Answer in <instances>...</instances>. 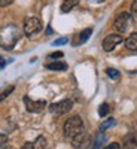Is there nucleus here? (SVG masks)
<instances>
[{"mask_svg":"<svg viewBox=\"0 0 137 149\" xmlns=\"http://www.w3.org/2000/svg\"><path fill=\"white\" fill-rule=\"evenodd\" d=\"M103 149H121V146H119V143H110V145H107Z\"/></svg>","mask_w":137,"mask_h":149,"instance_id":"obj_22","label":"nucleus"},{"mask_svg":"<svg viewBox=\"0 0 137 149\" xmlns=\"http://www.w3.org/2000/svg\"><path fill=\"white\" fill-rule=\"evenodd\" d=\"M125 46L130 51H137V31L131 33L125 39Z\"/></svg>","mask_w":137,"mask_h":149,"instance_id":"obj_9","label":"nucleus"},{"mask_svg":"<svg viewBox=\"0 0 137 149\" xmlns=\"http://www.w3.org/2000/svg\"><path fill=\"white\" fill-rule=\"evenodd\" d=\"M24 103H26V109L27 112H30V113H39V112H42L46 106V102L45 100H31V98L29 97H24Z\"/></svg>","mask_w":137,"mask_h":149,"instance_id":"obj_7","label":"nucleus"},{"mask_svg":"<svg viewBox=\"0 0 137 149\" xmlns=\"http://www.w3.org/2000/svg\"><path fill=\"white\" fill-rule=\"evenodd\" d=\"M92 143V139L90 134H86L85 131L76 134L74 137H72V146L74 149H90Z\"/></svg>","mask_w":137,"mask_h":149,"instance_id":"obj_3","label":"nucleus"},{"mask_svg":"<svg viewBox=\"0 0 137 149\" xmlns=\"http://www.w3.org/2000/svg\"><path fill=\"white\" fill-rule=\"evenodd\" d=\"M107 140V137H106V134L104 133H98V136L95 137V142H94V145H92V149H100L103 145H104V142Z\"/></svg>","mask_w":137,"mask_h":149,"instance_id":"obj_12","label":"nucleus"},{"mask_svg":"<svg viewBox=\"0 0 137 149\" xmlns=\"http://www.w3.org/2000/svg\"><path fill=\"white\" fill-rule=\"evenodd\" d=\"M73 107V102L66 98V100H61V102H57V103H52L49 106V112L52 115H64Z\"/></svg>","mask_w":137,"mask_h":149,"instance_id":"obj_5","label":"nucleus"},{"mask_svg":"<svg viewBox=\"0 0 137 149\" xmlns=\"http://www.w3.org/2000/svg\"><path fill=\"white\" fill-rule=\"evenodd\" d=\"M121 42H124V37L121 34H107L103 40V49L106 52H110V51H113Z\"/></svg>","mask_w":137,"mask_h":149,"instance_id":"obj_6","label":"nucleus"},{"mask_svg":"<svg viewBox=\"0 0 137 149\" xmlns=\"http://www.w3.org/2000/svg\"><path fill=\"white\" fill-rule=\"evenodd\" d=\"M115 124H116V121H115V119H112V118H110V119H107V121H104V122L102 124V125H100V131H102V133H104L107 128L113 127Z\"/></svg>","mask_w":137,"mask_h":149,"instance_id":"obj_16","label":"nucleus"},{"mask_svg":"<svg viewBox=\"0 0 137 149\" xmlns=\"http://www.w3.org/2000/svg\"><path fill=\"white\" fill-rule=\"evenodd\" d=\"M12 2H14V0H0V8L9 6V5H12Z\"/></svg>","mask_w":137,"mask_h":149,"instance_id":"obj_21","label":"nucleus"},{"mask_svg":"<svg viewBox=\"0 0 137 149\" xmlns=\"http://www.w3.org/2000/svg\"><path fill=\"white\" fill-rule=\"evenodd\" d=\"M110 112V106L107 104V103H103V104H100V107H98V115H100L102 118H104V116H107V113Z\"/></svg>","mask_w":137,"mask_h":149,"instance_id":"obj_15","label":"nucleus"},{"mask_svg":"<svg viewBox=\"0 0 137 149\" xmlns=\"http://www.w3.org/2000/svg\"><path fill=\"white\" fill-rule=\"evenodd\" d=\"M42 30V21L36 17H30L24 22V33L27 36H34Z\"/></svg>","mask_w":137,"mask_h":149,"instance_id":"obj_4","label":"nucleus"},{"mask_svg":"<svg viewBox=\"0 0 137 149\" xmlns=\"http://www.w3.org/2000/svg\"><path fill=\"white\" fill-rule=\"evenodd\" d=\"M113 26L118 31L121 33H125L131 26H133V17L131 14H128V12H122V14H119L113 22Z\"/></svg>","mask_w":137,"mask_h":149,"instance_id":"obj_2","label":"nucleus"},{"mask_svg":"<svg viewBox=\"0 0 137 149\" xmlns=\"http://www.w3.org/2000/svg\"><path fill=\"white\" fill-rule=\"evenodd\" d=\"M6 143H8V136L0 133V149H2V148H3Z\"/></svg>","mask_w":137,"mask_h":149,"instance_id":"obj_19","label":"nucleus"},{"mask_svg":"<svg viewBox=\"0 0 137 149\" xmlns=\"http://www.w3.org/2000/svg\"><path fill=\"white\" fill-rule=\"evenodd\" d=\"M14 90H15V85H8L6 88L0 93V102H3L6 97H9V94H12L14 93Z\"/></svg>","mask_w":137,"mask_h":149,"instance_id":"obj_14","label":"nucleus"},{"mask_svg":"<svg viewBox=\"0 0 137 149\" xmlns=\"http://www.w3.org/2000/svg\"><path fill=\"white\" fill-rule=\"evenodd\" d=\"M131 12H133V15L137 17V2H134V3L131 5Z\"/></svg>","mask_w":137,"mask_h":149,"instance_id":"obj_23","label":"nucleus"},{"mask_svg":"<svg viewBox=\"0 0 137 149\" xmlns=\"http://www.w3.org/2000/svg\"><path fill=\"white\" fill-rule=\"evenodd\" d=\"M94 2H103V0H94Z\"/></svg>","mask_w":137,"mask_h":149,"instance_id":"obj_25","label":"nucleus"},{"mask_svg":"<svg viewBox=\"0 0 137 149\" xmlns=\"http://www.w3.org/2000/svg\"><path fill=\"white\" fill-rule=\"evenodd\" d=\"M91 33H92V29H85V30L79 34V40H78V43H85L86 40L90 39Z\"/></svg>","mask_w":137,"mask_h":149,"instance_id":"obj_13","label":"nucleus"},{"mask_svg":"<svg viewBox=\"0 0 137 149\" xmlns=\"http://www.w3.org/2000/svg\"><path fill=\"white\" fill-rule=\"evenodd\" d=\"M79 0H64L63 5H61V12H64V14H67V12H70L74 6H78Z\"/></svg>","mask_w":137,"mask_h":149,"instance_id":"obj_11","label":"nucleus"},{"mask_svg":"<svg viewBox=\"0 0 137 149\" xmlns=\"http://www.w3.org/2000/svg\"><path fill=\"white\" fill-rule=\"evenodd\" d=\"M45 67L48 70H52V72H64L67 69V64L63 63V61H54V63L45 64Z\"/></svg>","mask_w":137,"mask_h":149,"instance_id":"obj_10","label":"nucleus"},{"mask_svg":"<svg viewBox=\"0 0 137 149\" xmlns=\"http://www.w3.org/2000/svg\"><path fill=\"white\" fill-rule=\"evenodd\" d=\"M106 73H107V76L109 78H112V79H119L121 78V73H119V70H116V69H107L106 70Z\"/></svg>","mask_w":137,"mask_h":149,"instance_id":"obj_17","label":"nucleus"},{"mask_svg":"<svg viewBox=\"0 0 137 149\" xmlns=\"http://www.w3.org/2000/svg\"><path fill=\"white\" fill-rule=\"evenodd\" d=\"M5 66H6V60H5V57L0 55V69H3Z\"/></svg>","mask_w":137,"mask_h":149,"instance_id":"obj_24","label":"nucleus"},{"mask_svg":"<svg viewBox=\"0 0 137 149\" xmlns=\"http://www.w3.org/2000/svg\"><path fill=\"white\" fill-rule=\"evenodd\" d=\"M64 54L61 52V51H55V52H52V54H49V58L51 60H57V58H61Z\"/></svg>","mask_w":137,"mask_h":149,"instance_id":"obj_20","label":"nucleus"},{"mask_svg":"<svg viewBox=\"0 0 137 149\" xmlns=\"http://www.w3.org/2000/svg\"><path fill=\"white\" fill-rule=\"evenodd\" d=\"M45 148H46V139L43 136H39L36 140L26 143L22 149H45Z\"/></svg>","mask_w":137,"mask_h":149,"instance_id":"obj_8","label":"nucleus"},{"mask_svg":"<svg viewBox=\"0 0 137 149\" xmlns=\"http://www.w3.org/2000/svg\"><path fill=\"white\" fill-rule=\"evenodd\" d=\"M82 131H83V121L81 119V116L73 115V116H70V118L64 122L63 133H64L66 137L72 139V137H74L76 134H79V133H82Z\"/></svg>","mask_w":137,"mask_h":149,"instance_id":"obj_1","label":"nucleus"},{"mask_svg":"<svg viewBox=\"0 0 137 149\" xmlns=\"http://www.w3.org/2000/svg\"><path fill=\"white\" fill-rule=\"evenodd\" d=\"M67 42H69L67 37H60V39H57V40L52 42V45H54V46H57V45H66Z\"/></svg>","mask_w":137,"mask_h":149,"instance_id":"obj_18","label":"nucleus"}]
</instances>
